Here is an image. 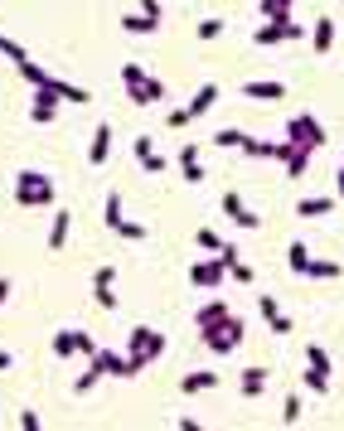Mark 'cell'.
Returning <instances> with one entry per match:
<instances>
[{
    "instance_id": "obj_3",
    "label": "cell",
    "mask_w": 344,
    "mask_h": 431,
    "mask_svg": "<svg viewBox=\"0 0 344 431\" xmlns=\"http://www.w3.org/2000/svg\"><path fill=\"white\" fill-rule=\"evenodd\" d=\"M15 204H20V209H49L53 204V180L44 170H20V175H15Z\"/></svg>"
},
{
    "instance_id": "obj_48",
    "label": "cell",
    "mask_w": 344,
    "mask_h": 431,
    "mask_svg": "<svg viewBox=\"0 0 344 431\" xmlns=\"http://www.w3.org/2000/svg\"><path fill=\"white\" fill-rule=\"evenodd\" d=\"M180 431H204V427H199L194 417H185V422H180Z\"/></svg>"
},
{
    "instance_id": "obj_39",
    "label": "cell",
    "mask_w": 344,
    "mask_h": 431,
    "mask_svg": "<svg viewBox=\"0 0 344 431\" xmlns=\"http://www.w3.org/2000/svg\"><path fill=\"white\" fill-rule=\"evenodd\" d=\"M296 417H301V393H291V398L281 403V422H286V427H291Z\"/></svg>"
},
{
    "instance_id": "obj_10",
    "label": "cell",
    "mask_w": 344,
    "mask_h": 431,
    "mask_svg": "<svg viewBox=\"0 0 344 431\" xmlns=\"http://www.w3.org/2000/svg\"><path fill=\"white\" fill-rule=\"evenodd\" d=\"M122 82H127V92H131L136 107H151V102H146V82H151V73H146L141 63H127V68H122Z\"/></svg>"
},
{
    "instance_id": "obj_14",
    "label": "cell",
    "mask_w": 344,
    "mask_h": 431,
    "mask_svg": "<svg viewBox=\"0 0 344 431\" xmlns=\"http://www.w3.org/2000/svg\"><path fill=\"white\" fill-rule=\"evenodd\" d=\"M228 315H233V310H228L223 300H209L204 310H194V324H199V334H209V329H218V324L228 320Z\"/></svg>"
},
{
    "instance_id": "obj_23",
    "label": "cell",
    "mask_w": 344,
    "mask_h": 431,
    "mask_svg": "<svg viewBox=\"0 0 344 431\" xmlns=\"http://www.w3.org/2000/svg\"><path fill=\"white\" fill-rule=\"evenodd\" d=\"M311 262H316V257H311V247H306V238H296V243L286 247V267H291L296 276H306V271H311Z\"/></svg>"
},
{
    "instance_id": "obj_18",
    "label": "cell",
    "mask_w": 344,
    "mask_h": 431,
    "mask_svg": "<svg viewBox=\"0 0 344 431\" xmlns=\"http://www.w3.org/2000/svg\"><path fill=\"white\" fill-rule=\"evenodd\" d=\"M242 97H252V102H281L286 97V82H242Z\"/></svg>"
},
{
    "instance_id": "obj_9",
    "label": "cell",
    "mask_w": 344,
    "mask_h": 431,
    "mask_svg": "<svg viewBox=\"0 0 344 431\" xmlns=\"http://www.w3.org/2000/svg\"><path fill=\"white\" fill-rule=\"evenodd\" d=\"M58 102H63L58 92H34V102H29V121H34V126H49L53 116H58Z\"/></svg>"
},
{
    "instance_id": "obj_5",
    "label": "cell",
    "mask_w": 344,
    "mask_h": 431,
    "mask_svg": "<svg viewBox=\"0 0 344 431\" xmlns=\"http://www.w3.org/2000/svg\"><path fill=\"white\" fill-rule=\"evenodd\" d=\"M199 339H204V349H209V354H233V349L242 344V320H238V315H228L218 329L199 334Z\"/></svg>"
},
{
    "instance_id": "obj_34",
    "label": "cell",
    "mask_w": 344,
    "mask_h": 431,
    "mask_svg": "<svg viewBox=\"0 0 344 431\" xmlns=\"http://www.w3.org/2000/svg\"><path fill=\"white\" fill-rule=\"evenodd\" d=\"M0 54H5V58H15V63H29L25 44H15V39H10V34H0Z\"/></svg>"
},
{
    "instance_id": "obj_37",
    "label": "cell",
    "mask_w": 344,
    "mask_h": 431,
    "mask_svg": "<svg viewBox=\"0 0 344 431\" xmlns=\"http://www.w3.org/2000/svg\"><path fill=\"white\" fill-rule=\"evenodd\" d=\"M306 276H316V281H330V276H340V262H311Z\"/></svg>"
},
{
    "instance_id": "obj_21",
    "label": "cell",
    "mask_w": 344,
    "mask_h": 431,
    "mask_svg": "<svg viewBox=\"0 0 344 431\" xmlns=\"http://www.w3.org/2000/svg\"><path fill=\"white\" fill-rule=\"evenodd\" d=\"M213 388H218V373H209V369H194L180 378V393H213Z\"/></svg>"
},
{
    "instance_id": "obj_33",
    "label": "cell",
    "mask_w": 344,
    "mask_h": 431,
    "mask_svg": "<svg viewBox=\"0 0 344 431\" xmlns=\"http://www.w3.org/2000/svg\"><path fill=\"white\" fill-rule=\"evenodd\" d=\"M53 354H58V359H73V329H53Z\"/></svg>"
},
{
    "instance_id": "obj_22",
    "label": "cell",
    "mask_w": 344,
    "mask_h": 431,
    "mask_svg": "<svg viewBox=\"0 0 344 431\" xmlns=\"http://www.w3.org/2000/svg\"><path fill=\"white\" fill-rule=\"evenodd\" d=\"M213 102H218V82H199L194 97H189V116H204Z\"/></svg>"
},
{
    "instance_id": "obj_7",
    "label": "cell",
    "mask_w": 344,
    "mask_h": 431,
    "mask_svg": "<svg viewBox=\"0 0 344 431\" xmlns=\"http://www.w3.org/2000/svg\"><path fill=\"white\" fill-rule=\"evenodd\" d=\"M223 276H228V267H223L218 257H204V262H194V267H189V281H194V286H204V291L218 286Z\"/></svg>"
},
{
    "instance_id": "obj_49",
    "label": "cell",
    "mask_w": 344,
    "mask_h": 431,
    "mask_svg": "<svg viewBox=\"0 0 344 431\" xmlns=\"http://www.w3.org/2000/svg\"><path fill=\"white\" fill-rule=\"evenodd\" d=\"M5 369H10V354H5V349H0V373H5Z\"/></svg>"
},
{
    "instance_id": "obj_1",
    "label": "cell",
    "mask_w": 344,
    "mask_h": 431,
    "mask_svg": "<svg viewBox=\"0 0 344 431\" xmlns=\"http://www.w3.org/2000/svg\"><path fill=\"white\" fill-rule=\"evenodd\" d=\"M20 73H25V82L34 87V92H58L63 102H87V97H92V92H87V87H78V82L53 78L49 68H44V63H34V58H29V63H20Z\"/></svg>"
},
{
    "instance_id": "obj_28",
    "label": "cell",
    "mask_w": 344,
    "mask_h": 431,
    "mask_svg": "<svg viewBox=\"0 0 344 431\" xmlns=\"http://www.w3.org/2000/svg\"><path fill=\"white\" fill-rule=\"evenodd\" d=\"M213 141H218L223 151H242V141H247V136H242L238 126H218V131H213Z\"/></svg>"
},
{
    "instance_id": "obj_12",
    "label": "cell",
    "mask_w": 344,
    "mask_h": 431,
    "mask_svg": "<svg viewBox=\"0 0 344 431\" xmlns=\"http://www.w3.org/2000/svg\"><path fill=\"white\" fill-rule=\"evenodd\" d=\"M92 369H97L102 378H131V364H127L122 354H107V349L92 354Z\"/></svg>"
},
{
    "instance_id": "obj_15",
    "label": "cell",
    "mask_w": 344,
    "mask_h": 431,
    "mask_svg": "<svg viewBox=\"0 0 344 431\" xmlns=\"http://www.w3.org/2000/svg\"><path fill=\"white\" fill-rule=\"evenodd\" d=\"M112 156V121H97V131H92V146H87V165H102Z\"/></svg>"
},
{
    "instance_id": "obj_52",
    "label": "cell",
    "mask_w": 344,
    "mask_h": 431,
    "mask_svg": "<svg viewBox=\"0 0 344 431\" xmlns=\"http://www.w3.org/2000/svg\"><path fill=\"white\" fill-rule=\"evenodd\" d=\"M340 170H344V165H340Z\"/></svg>"
},
{
    "instance_id": "obj_41",
    "label": "cell",
    "mask_w": 344,
    "mask_h": 431,
    "mask_svg": "<svg viewBox=\"0 0 344 431\" xmlns=\"http://www.w3.org/2000/svg\"><path fill=\"white\" fill-rule=\"evenodd\" d=\"M218 262H223L228 271L238 267V262H242V257H238V243H223V252H218Z\"/></svg>"
},
{
    "instance_id": "obj_26",
    "label": "cell",
    "mask_w": 344,
    "mask_h": 431,
    "mask_svg": "<svg viewBox=\"0 0 344 431\" xmlns=\"http://www.w3.org/2000/svg\"><path fill=\"white\" fill-rule=\"evenodd\" d=\"M311 156H316V151H301V146H291V151H286V175H291V180H301V175H306V165H311Z\"/></svg>"
},
{
    "instance_id": "obj_16",
    "label": "cell",
    "mask_w": 344,
    "mask_h": 431,
    "mask_svg": "<svg viewBox=\"0 0 344 431\" xmlns=\"http://www.w3.org/2000/svg\"><path fill=\"white\" fill-rule=\"evenodd\" d=\"M311 49L316 54H330L335 49V15H320L316 29H311Z\"/></svg>"
},
{
    "instance_id": "obj_20",
    "label": "cell",
    "mask_w": 344,
    "mask_h": 431,
    "mask_svg": "<svg viewBox=\"0 0 344 431\" xmlns=\"http://www.w3.org/2000/svg\"><path fill=\"white\" fill-rule=\"evenodd\" d=\"M68 228H73V214H68V209H58L53 223H49V247H53V252H63V247H68Z\"/></svg>"
},
{
    "instance_id": "obj_36",
    "label": "cell",
    "mask_w": 344,
    "mask_h": 431,
    "mask_svg": "<svg viewBox=\"0 0 344 431\" xmlns=\"http://www.w3.org/2000/svg\"><path fill=\"white\" fill-rule=\"evenodd\" d=\"M146 233H151V228H146V223H131V218H127V223L117 228V238H127V243H141Z\"/></svg>"
},
{
    "instance_id": "obj_2",
    "label": "cell",
    "mask_w": 344,
    "mask_h": 431,
    "mask_svg": "<svg viewBox=\"0 0 344 431\" xmlns=\"http://www.w3.org/2000/svg\"><path fill=\"white\" fill-rule=\"evenodd\" d=\"M160 354H165V334L151 329V324H136L131 339H127V364H131V378L146 369V364H156Z\"/></svg>"
},
{
    "instance_id": "obj_42",
    "label": "cell",
    "mask_w": 344,
    "mask_h": 431,
    "mask_svg": "<svg viewBox=\"0 0 344 431\" xmlns=\"http://www.w3.org/2000/svg\"><path fill=\"white\" fill-rule=\"evenodd\" d=\"M20 431H44V427H39V412H34V407H25V412H20Z\"/></svg>"
},
{
    "instance_id": "obj_25",
    "label": "cell",
    "mask_w": 344,
    "mask_h": 431,
    "mask_svg": "<svg viewBox=\"0 0 344 431\" xmlns=\"http://www.w3.org/2000/svg\"><path fill=\"white\" fill-rule=\"evenodd\" d=\"M335 209V199H296V214L301 218H325Z\"/></svg>"
},
{
    "instance_id": "obj_32",
    "label": "cell",
    "mask_w": 344,
    "mask_h": 431,
    "mask_svg": "<svg viewBox=\"0 0 344 431\" xmlns=\"http://www.w3.org/2000/svg\"><path fill=\"white\" fill-rule=\"evenodd\" d=\"M194 243L204 247V252H209V257H218V252H223V238H218V233H213V228H199V233H194Z\"/></svg>"
},
{
    "instance_id": "obj_45",
    "label": "cell",
    "mask_w": 344,
    "mask_h": 431,
    "mask_svg": "<svg viewBox=\"0 0 344 431\" xmlns=\"http://www.w3.org/2000/svg\"><path fill=\"white\" fill-rule=\"evenodd\" d=\"M228 276H233V281H242V286H247V281H252V276H257V271H252V267H247V262H238V267H233V271H228Z\"/></svg>"
},
{
    "instance_id": "obj_47",
    "label": "cell",
    "mask_w": 344,
    "mask_h": 431,
    "mask_svg": "<svg viewBox=\"0 0 344 431\" xmlns=\"http://www.w3.org/2000/svg\"><path fill=\"white\" fill-rule=\"evenodd\" d=\"M257 310H262L267 320H272V315H281V310H276V300H272V296H262V300H257Z\"/></svg>"
},
{
    "instance_id": "obj_4",
    "label": "cell",
    "mask_w": 344,
    "mask_h": 431,
    "mask_svg": "<svg viewBox=\"0 0 344 431\" xmlns=\"http://www.w3.org/2000/svg\"><path fill=\"white\" fill-rule=\"evenodd\" d=\"M286 146L320 151V146H325V126H320V116H311V111H296L291 121H286Z\"/></svg>"
},
{
    "instance_id": "obj_11",
    "label": "cell",
    "mask_w": 344,
    "mask_h": 431,
    "mask_svg": "<svg viewBox=\"0 0 344 431\" xmlns=\"http://www.w3.org/2000/svg\"><path fill=\"white\" fill-rule=\"evenodd\" d=\"M267 378H272V369L267 364H247L238 378V388H242V398H262L267 393Z\"/></svg>"
},
{
    "instance_id": "obj_43",
    "label": "cell",
    "mask_w": 344,
    "mask_h": 431,
    "mask_svg": "<svg viewBox=\"0 0 344 431\" xmlns=\"http://www.w3.org/2000/svg\"><path fill=\"white\" fill-rule=\"evenodd\" d=\"M189 121H194V116H189V107H175L170 116H165V126H189Z\"/></svg>"
},
{
    "instance_id": "obj_6",
    "label": "cell",
    "mask_w": 344,
    "mask_h": 431,
    "mask_svg": "<svg viewBox=\"0 0 344 431\" xmlns=\"http://www.w3.org/2000/svg\"><path fill=\"white\" fill-rule=\"evenodd\" d=\"M218 209H223V214L233 218V223H238L242 233H257V228H262V214H252V209L242 204V194H233V189H228V194L218 199Z\"/></svg>"
},
{
    "instance_id": "obj_13",
    "label": "cell",
    "mask_w": 344,
    "mask_h": 431,
    "mask_svg": "<svg viewBox=\"0 0 344 431\" xmlns=\"http://www.w3.org/2000/svg\"><path fill=\"white\" fill-rule=\"evenodd\" d=\"M175 165H180V175H185L189 185H199V180H204V165H199V146H194V141H189V146H180Z\"/></svg>"
},
{
    "instance_id": "obj_50",
    "label": "cell",
    "mask_w": 344,
    "mask_h": 431,
    "mask_svg": "<svg viewBox=\"0 0 344 431\" xmlns=\"http://www.w3.org/2000/svg\"><path fill=\"white\" fill-rule=\"evenodd\" d=\"M5 296H10V281H5V276H0V300H5Z\"/></svg>"
},
{
    "instance_id": "obj_24",
    "label": "cell",
    "mask_w": 344,
    "mask_h": 431,
    "mask_svg": "<svg viewBox=\"0 0 344 431\" xmlns=\"http://www.w3.org/2000/svg\"><path fill=\"white\" fill-rule=\"evenodd\" d=\"M122 29H127V34H156L160 20L156 15H146V10H131V15H122Z\"/></svg>"
},
{
    "instance_id": "obj_44",
    "label": "cell",
    "mask_w": 344,
    "mask_h": 431,
    "mask_svg": "<svg viewBox=\"0 0 344 431\" xmlns=\"http://www.w3.org/2000/svg\"><path fill=\"white\" fill-rule=\"evenodd\" d=\"M160 97H165V82L151 78V82H146V102H160Z\"/></svg>"
},
{
    "instance_id": "obj_31",
    "label": "cell",
    "mask_w": 344,
    "mask_h": 431,
    "mask_svg": "<svg viewBox=\"0 0 344 431\" xmlns=\"http://www.w3.org/2000/svg\"><path fill=\"white\" fill-rule=\"evenodd\" d=\"M281 39H286V25H262L257 34H252V44H262V49L267 44H281Z\"/></svg>"
},
{
    "instance_id": "obj_30",
    "label": "cell",
    "mask_w": 344,
    "mask_h": 431,
    "mask_svg": "<svg viewBox=\"0 0 344 431\" xmlns=\"http://www.w3.org/2000/svg\"><path fill=\"white\" fill-rule=\"evenodd\" d=\"M301 388H306V393H330V373H320V369H306V373H301Z\"/></svg>"
},
{
    "instance_id": "obj_51",
    "label": "cell",
    "mask_w": 344,
    "mask_h": 431,
    "mask_svg": "<svg viewBox=\"0 0 344 431\" xmlns=\"http://www.w3.org/2000/svg\"><path fill=\"white\" fill-rule=\"evenodd\" d=\"M340 199H344V170H340Z\"/></svg>"
},
{
    "instance_id": "obj_29",
    "label": "cell",
    "mask_w": 344,
    "mask_h": 431,
    "mask_svg": "<svg viewBox=\"0 0 344 431\" xmlns=\"http://www.w3.org/2000/svg\"><path fill=\"white\" fill-rule=\"evenodd\" d=\"M306 369H320V373H330V349H325V344H306Z\"/></svg>"
},
{
    "instance_id": "obj_27",
    "label": "cell",
    "mask_w": 344,
    "mask_h": 431,
    "mask_svg": "<svg viewBox=\"0 0 344 431\" xmlns=\"http://www.w3.org/2000/svg\"><path fill=\"white\" fill-rule=\"evenodd\" d=\"M102 218H107V228L117 233L122 223H127V214H122V194H107V204H102Z\"/></svg>"
},
{
    "instance_id": "obj_35",
    "label": "cell",
    "mask_w": 344,
    "mask_h": 431,
    "mask_svg": "<svg viewBox=\"0 0 344 431\" xmlns=\"http://www.w3.org/2000/svg\"><path fill=\"white\" fill-rule=\"evenodd\" d=\"M97 378H102V373H97V369L87 364V369H82V373L73 378V393H92V388H97Z\"/></svg>"
},
{
    "instance_id": "obj_17",
    "label": "cell",
    "mask_w": 344,
    "mask_h": 431,
    "mask_svg": "<svg viewBox=\"0 0 344 431\" xmlns=\"http://www.w3.org/2000/svg\"><path fill=\"white\" fill-rule=\"evenodd\" d=\"M136 165H141L146 175H160V170H165V165H170V160H160V156H156V146H151V136H136Z\"/></svg>"
},
{
    "instance_id": "obj_19",
    "label": "cell",
    "mask_w": 344,
    "mask_h": 431,
    "mask_svg": "<svg viewBox=\"0 0 344 431\" xmlns=\"http://www.w3.org/2000/svg\"><path fill=\"white\" fill-rule=\"evenodd\" d=\"M262 25H291V0H257Z\"/></svg>"
},
{
    "instance_id": "obj_46",
    "label": "cell",
    "mask_w": 344,
    "mask_h": 431,
    "mask_svg": "<svg viewBox=\"0 0 344 431\" xmlns=\"http://www.w3.org/2000/svg\"><path fill=\"white\" fill-rule=\"evenodd\" d=\"M267 324H272L276 334H291V315H272V320H267Z\"/></svg>"
},
{
    "instance_id": "obj_8",
    "label": "cell",
    "mask_w": 344,
    "mask_h": 431,
    "mask_svg": "<svg viewBox=\"0 0 344 431\" xmlns=\"http://www.w3.org/2000/svg\"><path fill=\"white\" fill-rule=\"evenodd\" d=\"M112 276H117L112 267H97V271H92V296H97V305H102L107 315L117 310V286H112Z\"/></svg>"
},
{
    "instance_id": "obj_40",
    "label": "cell",
    "mask_w": 344,
    "mask_h": 431,
    "mask_svg": "<svg viewBox=\"0 0 344 431\" xmlns=\"http://www.w3.org/2000/svg\"><path fill=\"white\" fill-rule=\"evenodd\" d=\"M218 34H223V20H218V15H209V20L199 25V39H218Z\"/></svg>"
},
{
    "instance_id": "obj_38",
    "label": "cell",
    "mask_w": 344,
    "mask_h": 431,
    "mask_svg": "<svg viewBox=\"0 0 344 431\" xmlns=\"http://www.w3.org/2000/svg\"><path fill=\"white\" fill-rule=\"evenodd\" d=\"M73 349L92 359V354H97V344H92V334H87V329H73Z\"/></svg>"
}]
</instances>
